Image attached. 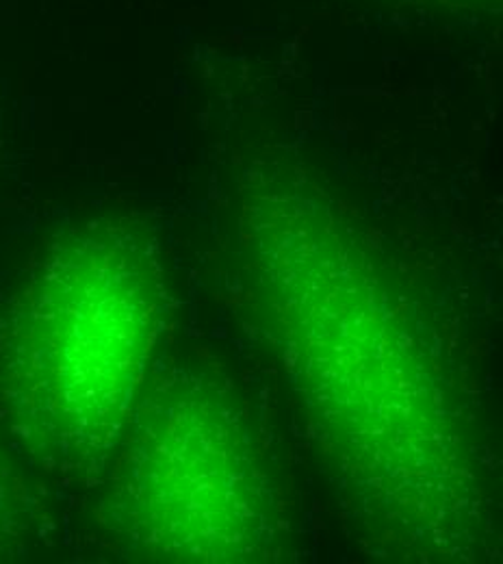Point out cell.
I'll use <instances>...</instances> for the list:
<instances>
[{
    "label": "cell",
    "mask_w": 503,
    "mask_h": 564,
    "mask_svg": "<svg viewBox=\"0 0 503 564\" xmlns=\"http://www.w3.org/2000/svg\"><path fill=\"white\" fill-rule=\"evenodd\" d=\"M158 311L154 257L129 226L87 224L48 243L0 319V398L35 452L80 463L116 443Z\"/></svg>",
    "instance_id": "1"
},
{
    "label": "cell",
    "mask_w": 503,
    "mask_h": 564,
    "mask_svg": "<svg viewBox=\"0 0 503 564\" xmlns=\"http://www.w3.org/2000/svg\"><path fill=\"white\" fill-rule=\"evenodd\" d=\"M20 499L11 467L0 447V556H4L20 536Z\"/></svg>",
    "instance_id": "3"
},
{
    "label": "cell",
    "mask_w": 503,
    "mask_h": 564,
    "mask_svg": "<svg viewBox=\"0 0 503 564\" xmlns=\"http://www.w3.org/2000/svg\"><path fill=\"white\" fill-rule=\"evenodd\" d=\"M111 508L131 545L163 561H245L270 532V494L237 415L183 387L145 411Z\"/></svg>",
    "instance_id": "2"
}]
</instances>
